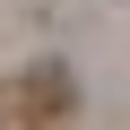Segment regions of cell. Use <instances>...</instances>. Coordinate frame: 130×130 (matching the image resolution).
Instances as JSON below:
<instances>
[{"instance_id":"6da1fadb","label":"cell","mask_w":130,"mask_h":130,"mask_svg":"<svg viewBox=\"0 0 130 130\" xmlns=\"http://www.w3.org/2000/svg\"><path fill=\"white\" fill-rule=\"evenodd\" d=\"M70 78H61V70H26L18 87H9V113L26 121V130H61V121H70Z\"/></svg>"}]
</instances>
